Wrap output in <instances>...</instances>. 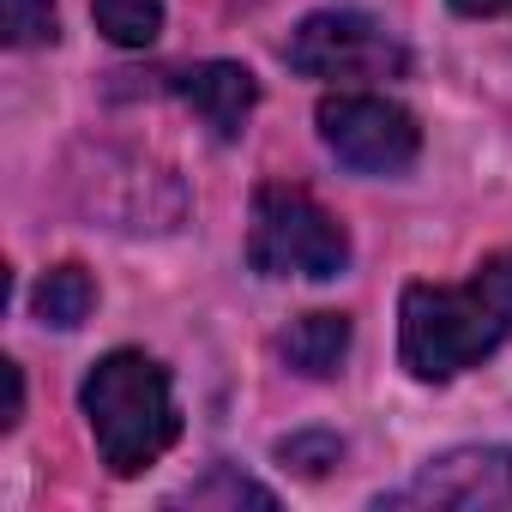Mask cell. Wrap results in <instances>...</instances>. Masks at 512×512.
Here are the masks:
<instances>
[{
  "instance_id": "3",
  "label": "cell",
  "mask_w": 512,
  "mask_h": 512,
  "mask_svg": "<svg viewBox=\"0 0 512 512\" xmlns=\"http://www.w3.org/2000/svg\"><path fill=\"white\" fill-rule=\"evenodd\" d=\"M247 266L260 278H338L350 266V229L290 181H266L247 211Z\"/></svg>"
},
{
  "instance_id": "8",
  "label": "cell",
  "mask_w": 512,
  "mask_h": 512,
  "mask_svg": "<svg viewBox=\"0 0 512 512\" xmlns=\"http://www.w3.org/2000/svg\"><path fill=\"white\" fill-rule=\"evenodd\" d=\"M350 338H356L350 314H302V320L284 332V344H278V350H284V362H290L296 374L326 380V374H338V368H344Z\"/></svg>"
},
{
  "instance_id": "11",
  "label": "cell",
  "mask_w": 512,
  "mask_h": 512,
  "mask_svg": "<svg viewBox=\"0 0 512 512\" xmlns=\"http://www.w3.org/2000/svg\"><path fill=\"white\" fill-rule=\"evenodd\" d=\"M0 25H7V49H43L61 37L55 0H0Z\"/></svg>"
},
{
  "instance_id": "4",
  "label": "cell",
  "mask_w": 512,
  "mask_h": 512,
  "mask_svg": "<svg viewBox=\"0 0 512 512\" xmlns=\"http://www.w3.org/2000/svg\"><path fill=\"white\" fill-rule=\"evenodd\" d=\"M284 61L302 73V79H404L410 73V49L368 13L356 7H320L308 13L290 43H284Z\"/></svg>"
},
{
  "instance_id": "6",
  "label": "cell",
  "mask_w": 512,
  "mask_h": 512,
  "mask_svg": "<svg viewBox=\"0 0 512 512\" xmlns=\"http://www.w3.org/2000/svg\"><path fill=\"white\" fill-rule=\"evenodd\" d=\"M380 506H422V512H494L512 506V452L506 446H452L428 458L404 488L380 494Z\"/></svg>"
},
{
  "instance_id": "13",
  "label": "cell",
  "mask_w": 512,
  "mask_h": 512,
  "mask_svg": "<svg viewBox=\"0 0 512 512\" xmlns=\"http://www.w3.org/2000/svg\"><path fill=\"white\" fill-rule=\"evenodd\" d=\"M187 500H193V506H211V500H253V506H272L278 494H272V488H260V482H247V476H229V470H217L211 482L187 488Z\"/></svg>"
},
{
  "instance_id": "9",
  "label": "cell",
  "mask_w": 512,
  "mask_h": 512,
  "mask_svg": "<svg viewBox=\"0 0 512 512\" xmlns=\"http://www.w3.org/2000/svg\"><path fill=\"white\" fill-rule=\"evenodd\" d=\"M31 308H37V320H43V326L73 332V326H85V320H91V308H97V284H91V272H85V266H55V272H43V284H37Z\"/></svg>"
},
{
  "instance_id": "5",
  "label": "cell",
  "mask_w": 512,
  "mask_h": 512,
  "mask_svg": "<svg viewBox=\"0 0 512 512\" xmlns=\"http://www.w3.org/2000/svg\"><path fill=\"white\" fill-rule=\"evenodd\" d=\"M326 151L356 175H404L422 151V127L404 103L380 91H332L314 109Z\"/></svg>"
},
{
  "instance_id": "15",
  "label": "cell",
  "mask_w": 512,
  "mask_h": 512,
  "mask_svg": "<svg viewBox=\"0 0 512 512\" xmlns=\"http://www.w3.org/2000/svg\"><path fill=\"white\" fill-rule=\"evenodd\" d=\"M452 13H464V19H512V0H452Z\"/></svg>"
},
{
  "instance_id": "10",
  "label": "cell",
  "mask_w": 512,
  "mask_h": 512,
  "mask_svg": "<svg viewBox=\"0 0 512 512\" xmlns=\"http://www.w3.org/2000/svg\"><path fill=\"white\" fill-rule=\"evenodd\" d=\"M91 19L115 49H151L163 31V0H91Z\"/></svg>"
},
{
  "instance_id": "2",
  "label": "cell",
  "mask_w": 512,
  "mask_h": 512,
  "mask_svg": "<svg viewBox=\"0 0 512 512\" xmlns=\"http://www.w3.org/2000/svg\"><path fill=\"white\" fill-rule=\"evenodd\" d=\"M79 410L91 422V440H97V458L109 464V476H139L181 440L169 368L145 350L97 356L79 386Z\"/></svg>"
},
{
  "instance_id": "14",
  "label": "cell",
  "mask_w": 512,
  "mask_h": 512,
  "mask_svg": "<svg viewBox=\"0 0 512 512\" xmlns=\"http://www.w3.org/2000/svg\"><path fill=\"white\" fill-rule=\"evenodd\" d=\"M0 374H7V410H0V428H19V416H25V374H19V362H0Z\"/></svg>"
},
{
  "instance_id": "7",
  "label": "cell",
  "mask_w": 512,
  "mask_h": 512,
  "mask_svg": "<svg viewBox=\"0 0 512 512\" xmlns=\"http://www.w3.org/2000/svg\"><path fill=\"white\" fill-rule=\"evenodd\" d=\"M175 91H181V103H187L217 139H241L247 115L260 109V79H253L241 61H199V67H187V73L175 79Z\"/></svg>"
},
{
  "instance_id": "1",
  "label": "cell",
  "mask_w": 512,
  "mask_h": 512,
  "mask_svg": "<svg viewBox=\"0 0 512 512\" xmlns=\"http://www.w3.org/2000/svg\"><path fill=\"white\" fill-rule=\"evenodd\" d=\"M512 332V247L464 284H410L398 296V356L416 380H458L482 356H494Z\"/></svg>"
},
{
  "instance_id": "12",
  "label": "cell",
  "mask_w": 512,
  "mask_h": 512,
  "mask_svg": "<svg viewBox=\"0 0 512 512\" xmlns=\"http://www.w3.org/2000/svg\"><path fill=\"white\" fill-rule=\"evenodd\" d=\"M278 458L296 464L302 476H326L344 458V440L338 434H290V440H278Z\"/></svg>"
}]
</instances>
